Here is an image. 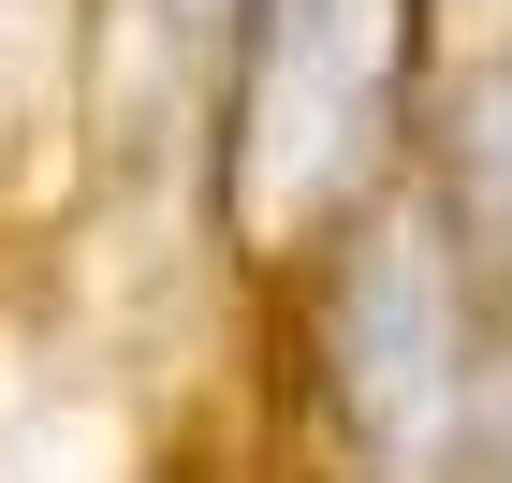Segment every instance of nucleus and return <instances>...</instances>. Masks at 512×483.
I'll return each instance as SVG.
<instances>
[{"mask_svg":"<svg viewBox=\"0 0 512 483\" xmlns=\"http://www.w3.org/2000/svg\"><path fill=\"white\" fill-rule=\"evenodd\" d=\"M483 483H512V352H498V425H483Z\"/></svg>","mask_w":512,"mask_h":483,"instance_id":"nucleus-5","label":"nucleus"},{"mask_svg":"<svg viewBox=\"0 0 512 483\" xmlns=\"http://www.w3.org/2000/svg\"><path fill=\"white\" fill-rule=\"evenodd\" d=\"M293 352H308L337 483H483L512 308L425 176H395L366 220H337L293 264Z\"/></svg>","mask_w":512,"mask_h":483,"instance_id":"nucleus-2","label":"nucleus"},{"mask_svg":"<svg viewBox=\"0 0 512 483\" xmlns=\"http://www.w3.org/2000/svg\"><path fill=\"white\" fill-rule=\"evenodd\" d=\"M103 161V0H0V220Z\"/></svg>","mask_w":512,"mask_h":483,"instance_id":"nucleus-3","label":"nucleus"},{"mask_svg":"<svg viewBox=\"0 0 512 483\" xmlns=\"http://www.w3.org/2000/svg\"><path fill=\"white\" fill-rule=\"evenodd\" d=\"M425 191L454 205L469 264L512 308V44L483 59V74H454V103H425Z\"/></svg>","mask_w":512,"mask_h":483,"instance_id":"nucleus-4","label":"nucleus"},{"mask_svg":"<svg viewBox=\"0 0 512 483\" xmlns=\"http://www.w3.org/2000/svg\"><path fill=\"white\" fill-rule=\"evenodd\" d=\"M439 103V0H235L220 103H205V191L235 264L293 279L337 220L425 176Z\"/></svg>","mask_w":512,"mask_h":483,"instance_id":"nucleus-1","label":"nucleus"}]
</instances>
